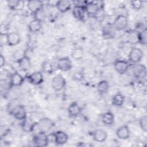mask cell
Segmentation results:
<instances>
[{
	"instance_id": "1",
	"label": "cell",
	"mask_w": 147,
	"mask_h": 147,
	"mask_svg": "<svg viewBox=\"0 0 147 147\" xmlns=\"http://www.w3.org/2000/svg\"><path fill=\"white\" fill-rule=\"evenodd\" d=\"M33 142L35 146H45L48 144V135L46 133L42 131H38L33 138Z\"/></svg>"
},
{
	"instance_id": "2",
	"label": "cell",
	"mask_w": 147,
	"mask_h": 147,
	"mask_svg": "<svg viewBox=\"0 0 147 147\" xmlns=\"http://www.w3.org/2000/svg\"><path fill=\"white\" fill-rule=\"evenodd\" d=\"M53 126V123L51 119L48 118H42L37 123V127L39 131L47 133L49 131Z\"/></svg>"
},
{
	"instance_id": "3",
	"label": "cell",
	"mask_w": 147,
	"mask_h": 147,
	"mask_svg": "<svg viewBox=\"0 0 147 147\" xmlns=\"http://www.w3.org/2000/svg\"><path fill=\"white\" fill-rule=\"evenodd\" d=\"M65 80L60 74L55 76L52 80V87L55 91L62 90L65 86Z\"/></svg>"
},
{
	"instance_id": "4",
	"label": "cell",
	"mask_w": 147,
	"mask_h": 147,
	"mask_svg": "<svg viewBox=\"0 0 147 147\" xmlns=\"http://www.w3.org/2000/svg\"><path fill=\"white\" fill-rule=\"evenodd\" d=\"M113 25L115 29L117 30H122L126 28V27L127 26V18L126 16L123 15H119L114 20Z\"/></svg>"
},
{
	"instance_id": "5",
	"label": "cell",
	"mask_w": 147,
	"mask_h": 147,
	"mask_svg": "<svg viewBox=\"0 0 147 147\" xmlns=\"http://www.w3.org/2000/svg\"><path fill=\"white\" fill-rule=\"evenodd\" d=\"M142 51L138 48H133L129 53V58L130 61L133 63H137L141 61L143 57Z\"/></svg>"
},
{
	"instance_id": "6",
	"label": "cell",
	"mask_w": 147,
	"mask_h": 147,
	"mask_svg": "<svg viewBox=\"0 0 147 147\" xmlns=\"http://www.w3.org/2000/svg\"><path fill=\"white\" fill-rule=\"evenodd\" d=\"M57 67L62 71H68L72 68V62L69 58L67 57L60 58L58 60Z\"/></svg>"
},
{
	"instance_id": "7",
	"label": "cell",
	"mask_w": 147,
	"mask_h": 147,
	"mask_svg": "<svg viewBox=\"0 0 147 147\" xmlns=\"http://www.w3.org/2000/svg\"><path fill=\"white\" fill-rule=\"evenodd\" d=\"M11 113L14 118L18 120L22 121L27 117L26 110L22 105H18L11 110Z\"/></svg>"
},
{
	"instance_id": "8",
	"label": "cell",
	"mask_w": 147,
	"mask_h": 147,
	"mask_svg": "<svg viewBox=\"0 0 147 147\" xmlns=\"http://www.w3.org/2000/svg\"><path fill=\"white\" fill-rule=\"evenodd\" d=\"M115 71L119 74H125L129 68V64L127 61L122 60H117L114 63Z\"/></svg>"
},
{
	"instance_id": "9",
	"label": "cell",
	"mask_w": 147,
	"mask_h": 147,
	"mask_svg": "<svg viewBox=\"0 0 147 147\" xmlns=\"http://www.w3.org/2000/svg\"><path fill=\"white\" fill-rule=\"evenodd\" d=\"M86 10L84 6L82 5H75L72 9V14L74 17L78 20L83 21L85 17Z\"/></svg>"
},
{
	"instance_id": "10",
	"label": "cell",
	"mask_w": 147,
	"mask_h": 147,
	"mask_svg": "<svg viewBox=\"0 0 147 147\" xmlns=\"http://www.w3.org/2000/svg\"><path fill=\"white\" fill-rule=\"evenodd\" d=\"M42 2L39 0H30L28 2L27 7L28 9L33 13H36L42 9Z\"/></svg>"
},
{
	"instance_id": "11",
	"label": "cell",
	"mask_w": 147,
	"mask_h": 147,
	"mask_svg": "<svg viewBox=\"0 0 147 147\" xmlns=\"http://www.w3.org/2000/svg\"><path fill=\"white\" fill-rule=\"evenodd\" d=\"M28 80L32 84L39 85L43 82V75L40 72H34L28 76Z\"/></svg>"
},
{
	"instance_id": "12",
	"label": "cell",
	"mask_w": 147,
	"mask_h": 147,
	"mask_svg": "<svg viewBox=\"0 0 147 147\" xmlns=\"http://www.w3.org/2000/svg\"><path fill=\"white\" fill-rule=\"evenodd\" d=\"M36 125L37 123L34 122L32 119L26 117L24 120H22V129L25 132H31L34 130Z\"/></svg>"
},
{
	"instance_id": "13",
	"label": "cell",
	"mask_w": 147,
	"mask_h": 147,
	"mask_svg": "<svg viewBox=\"0 0 147 147\" xmlns=\"http://www.w3.org/2000/svg\"><path fill=\"white\" fill-rule=\"evenodd\" d=\"M133 72L137 78H144L146 75V69L145 65L137 64L133 67Z\"/></svg>"
},
{
	"instance_id": "14",
	"label": "cell",
	"mask_w": 147,
	"mask_h": 147,
	"mask_svg": "<svg viewBox=\"0 0 147 147\" xmlns=\"http://www.w3.org/2000/svg\"><path fill=\"white\" fill-rule=\"evenodd\" d=\"M55 138V144L57 145H63L65 144L68 140V137L67 134L63 131H57L54 133Z\"/></svg>"
},
{
	"instance_id": "15",
	"label": "cell",
	"mask_w": 147,
	"mask_h": 147,
	"mask_svg": "<svg viewBox=\"0 0 147 147\" xmlns=\"http://www.w3.org/2000/svg\"><path fill=\"white\" fill-rule=\"evenodd\" d=\"M117 136L121 140H126L129 137L130 131L127 126L123 125L118 127L116 131Z\"/></svg>"
},
{
	"instance_id": "16",
	"label": "cell",
	"mask_w": 147,
	"mask_h": 147,
	"mask_svg": "<svg viewBox=\"0 0 147 147\" xmlns=\"http://www.w3.org/2000/svg\"><path fill=\"white\" fill-rule=\"evenodd\" d=\"M84 8H85L86 12L88 15L92 16H94L100 9L98 5L93 2H87V3H86L85 5Z\"/></svg>"
},
{
	"instance_id": "17",
	"label": "cell",
	"mask_w": 147,
	"mask_h": 147,
	"mask_svg": "<svg viewBox=\"0 0 147 147\" xmlns=\"http://www.w3.org/2000/svg\"><path fill=\"white\" fill-rule=\"evenodd\" d=\"M56 7L58 10L61 13H65L68 11L71 7V3L69 1L61 0L57 1Z\"/></svg>"
},
{
	"instance_id": "18",
	"label": "cell",
	"mask_w": 147,
	"mask_h": 147,
	"mask_svg": "<svg viewBox=\"0 0 147 147\" xmlns=\"http://www.w3.org/2000/svg\"><path fill=\"white\" fill-rule=\"evenodd\" d=\"M7 44L9 46H15L20 43V36L18 33L16 32H12L7 34Z\"/></svg>"
},
{
	"instance_id": "19",
	"label": "cell",
	"mask_w": 147,
	"mask_h": 147,
	"mask_svg": "<svg viewBox=\"0 0 147 147\" xmlns=\"http://www.w3.org/2000/svg\"><path fill=\"white\" fill-rule=\"evenodd\" d=\"M24 77L18 72L13 73L10 76V84L13 86H19L24 82Z\"/></svg>"
},
{
	"instance_id": "20",
	"label": "cell",
	"mask_w": 147,
	"mask_h": 147,
	"mask_svg": "<svg viewBox=\"0 0 147 147\" xmlns=\"http://www.w3.org/2000/svg\"><path fill=\"white\" fill-rule=\"evenodd\" d=\"M107 133L102 129H97L93 133L94 140L98 142H103L107 138Z\"/></svg>"
},
{
	"instance_id": "21",
	"label": "cell",
	"mask_w": 147,
	"mask_h": 147,
	"mask_svg": "<svg viewBox=\"0 0 147 147\" xmlns=\"http://www.w3.org/2000/svg\"><path fill=\"white\" fill-rule=\"evenodd\" d=\"M41 20L35 18L31 21L28 25V29L30 32L36 33L41 29Z\"/></svg>"
},
{
	"instance_id": "22",
	"label": "cell",
	"mask_w": 147,
	"mask_h": 147,
	"mask_svg": "<svg viewBox=\"0 0 147 147\" xmlns=\"http://www.w3.org/2000/svg\"><path fill=\"white\" fill-rule=\"evenodd\" d=\"M81 111V108L76 103H71L68 107V113L70 117H77Z\"/></svg>"
},
{
	"instance_id": "23",
	"label": "cell",
	"mask_w": 147,
	"mask_h": 147,
	"mask_svg": "<svg viewBox=\"0 0 147 147\" xmlns=\"http://www.w3.org/2000/svg\"><path fill=\"white\" fill-rule=\"evenodd\" d=\"M109 84L108 82L105 80L100 81L97 85V91L101 95L107 93L109 91Z\"/></svg>"
},
{
	"instance_id": "24",
	"label": "cell",
	"mask_w": 147,
	"mask_h": 147,
	"mask_svg": "<svg viewBox=\"0 0 147 147\" xmlns=\"http://www.w3.org/2000/svg\"><path fill=\"white\" fill-rule=\"evenodd\" d=\"M102 121L106 125L110 126L113 125L114 122V114L111 112H106L104 113L102 116Z\"/></svg>"
},
{
	"instance_id": "25",
	"label": "cell",
	"mask_w": 147,
	"mask_h": 147,
	"mask_svg": "<svg viewBox=\"0 0 147 147\" xmlns=\"http://www.w3.org/2000/svg\"><path fill=\"white\" fill-rule=\"evenodd\" d=\"M18 63L19 64L20 68L24 71L28 70L31 66L30 59L27 56L20 60Z\"/></svg>"
},
{
	"instance_id": "26",
	"label": "cell",
	"mask_w": 147,
	"mask_h": 147,
	"mask_svg": "<svg viewBox=\"0 0 147 147\" xmlns=\"http://www.w3.org/2000/svg\"><path fill=\"white\" fill-rule=\"evenodd\" d=\"M124 102V96L120 93H117L114 95L112 99V103L117 107L121 106Z\"/></svg>"
},
{
	"instance_id": "27",
	"label": "cell",
	"mask_w": 147,
	"mask_h": 147,
	"mask_svg": "<svg viewBox=\"0 0 147 147\" xmlns=\"http://www.w3.org/2000/svg\"><path fill=\"white\" fill-rule=\"evenodd\" d=\"M114 27L113 25L107 24L103 29V34L106 38H110L114 35Z\"/></svg>"
},
{
	"instance_id": "28",
	"label": "cell",
	"mask_w": 147,
	"mask_h": 147,
	"mask_svg": "<svg viewBox=\"0 0 147 147\" xmlns=\"http://www.w3.org/2000/svg\"><path fill=\"white\" fill-rule=\"evenodd\" d=\"M26 51L22 49H19L16 50L13 54V59L14 60L18 63L23 58L26 56Z\"/></svg>"
},
{
	"instance_id": "29",
	"label": "cell",
	"mask_w": 147,
	"mask_h": 147,
	"mask_svg": "<svg viewBox=\"0 0 147 147\" xmlns=\"http://www.w3.org/2000/svg\"><path fill=\"white\" fill-rule=\"evenodd\" d=\"M83 54L84 53H83V49L82 48L79 47V48H75L72 51L71 53V56L74 59L76 60H78L83 58Z\"/></svg>"
},
{
	"instance_id": "30",
	"label": "cell",
	"mask_w": 147,
	"mask_h": 147,
	"mask_svg": "<svg viewBox=\"0 0 147 147\" xmlns=\"http://www.w3.org/2000/svg\"><path fill=\"white\" fill-rule=\"evenodd\" d=\"M128 42L132 44H136L138 42V33L136 31H131L128 34L127 36Z\"/></svg>"
},
{
	"instance_id": "31",
	"label": "cell",
	"mask_w": 147,
	"mask_h": 147,
	"mask_svg": "<svg viewBox=\"0 0 147 147\" xmlns=\"http://www.w3.org/2000/svg\"><path fill=\"white\" fill-rule=\"evenodd\" d=\"M138 42L145 45L147 43V29L145 28L141 32L138 33Z\"/></svg>"
},
{
	"instance_id": "32",
	"label": "cell",
	"mask_w": 147,
	"mask_h": 147,
	"mask_svg": "<svg viewBox=\"0 0 147 147\" xmlns=\"http://www.w3.org/2000/svg\"><path fill=\"white\" fill-rule=\"evenodd\" d=\"M41 68L44 72L48 73V74H51L53 71V65H52V63L48 61H45L42 63Z\"/></svg>"
},
{
	"instance_id": "33",
	"label": "cell",
	"mask_w": 147,
	"mask_h": 147,
	"mask_svg": "<svg viewBox=\"0 0 147 147\" xmlns=\"http://www.w3.org/2000/svg\"><path fill=\"white\" fill-rule=\"evenodd\" d=\"M140 126L144 131L146 132L147 131V117L146 115H144L140 118Z\"/></svg>"
},
{
	"instance_id": "34",
	"label": "cell",
	"mask_w": 147,
	"mask_h": 147,
	"mask_svg": "<svg viewBox=\"0 0 147 147\" xmlns=\"http://www.w3.org/2000/svg\"><path fill=\"white\" fill-rule=\"evenodd\" d=\"M131 5L132 7L136 10H140L143 5V2L140 0L137 1H131Z\"/></svg>"
},
{
	"instance_id": "35",
	"label": "cell",
	"mask_w": 147,
	"mask_h": 147,
	"mask_svg": "<svg viewBox=\"0 0 147 147\" xmlns=\"http://www.w3.org/2000/svg\"><path fill=\"white\" fill-rule=\"evenodd\" d=\"M7 3L10 9L12 10H15L18 7V5H20V1L18 0H10L8 1Z\"/></svg>"
},
{
	"instance_id": "36",
	"label": "cell",
	"mask_w": 147,
	"mask_h": 147,
	"mask_svg": "<svg viewBox=\"0 0 147 147\" xmlns=\"http://www.w3.org/2000/svg\"><path fill=\"white\" fill-rule=\"evenodd\" d=\"M99 21H102L104 20L105 18V13L103 10H101V9H99V11L97 12V13L94 16Z\"/></svg>"
},
{
	"instance_id": "37",
	"label": "cell",
	"mask_w": 147,
	"mask_h": 147,
	"mask_svg": "<svg viewBox=\"0 0 147 147\" xmlns=\"http://www.w3.org/2000/svg\"><path fill=\"white\" fill-rule=\"evenodd\" d=\"M5 59L3 56L2 55H1V56H0V66L2 67L3 65H5Z\"/></svg>"
}]
</instances>
